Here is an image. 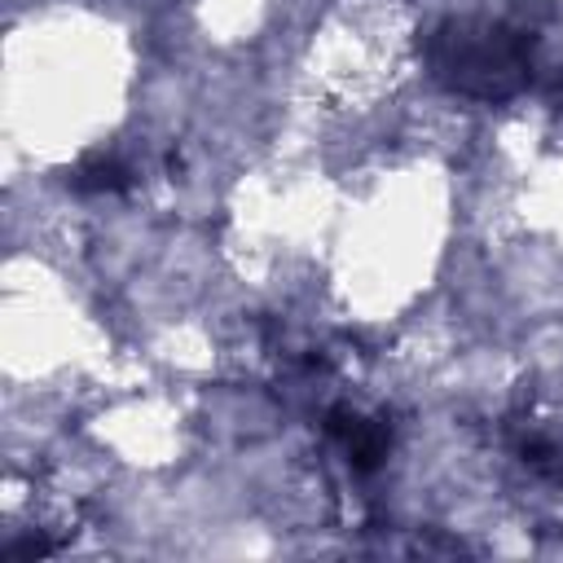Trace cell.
<instances>
[{
	"mask_svg": "<svg viewBox=\"0 0 563 563\" xmlns=\"http://www.w3.org/2000/svg\"><path fill=\"white\" fill-rule=\"evenodd\" d=\"M440 84L466 97H510L528 79V35L501 22H444L427 40Z\"/></svg>",
	"mask_w": 563,
	"mask_h": 563,
	"instance_id": "6da1fadb",
	"label": "cell"
},
{
	"mask_svg": "<svg viewBox=\"0 0 563 563\" xmlns=\"http://www.w3.org/2000/svg\"><path fill=\"white\" fill-rule=\"evenodd\" d=\"M70 185L75 189H88V194H97V189H123L128 185V167L119 163V158H110V154H92V158H84L75 172H70Z\"/></svg>",
	"mask_w": 563,
	"mask_h": 563,
	"instance_id": "7a4b0ae2",
	"label": "cell"
}]
</instances>
